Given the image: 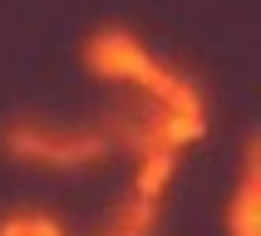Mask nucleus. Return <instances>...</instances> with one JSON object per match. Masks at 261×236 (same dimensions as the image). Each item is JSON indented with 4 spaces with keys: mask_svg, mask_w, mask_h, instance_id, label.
Wrapping results in <instances>:
<instances>
[{
    "mask_svg": "<svg viewBox=\"0 0 261 236\" xmlns=\"http://www.w3.org/2000/svg\"><path fill=\"white\" fill-rule=\"evenodd\" d=\"M84 64L94 74H103V79H118V84H138L143 94H153V99H168L177 88V79L182 74L168 69V64H158V59L143 49V40L138 35H128V29H99L94 40L84 44Z\"/></svg>",
    "mask_w": 261,
    "mask_h": 236,
    "instance_id": "1",
    "label": "nucleus"
},
{
    "mask_svg": "<svg viewBox=\"0 0 261 236\" xmlns=\"http://www.w3.org/2000/svg\"><path fill=\"white\" fill-rule=\"evenodd\" d=\"M5 148H10L20 162L55 167V172H69V167H84V162L103 158V138H99V133L55 138V133H44L40 123H10V128H5Z\"/></svg>",
    "mask_w": 261,
    "mask_h": 236,
    "instance_id": "2",
    "label": "nucleus"
},
{
    "mask_svg": "<svg viewBox=\"0 0 261 236\" xmlns=\"http://www.w3.org/2000/svg\"><path fill=\"white\" fill-rule=\"evenodd\" d=\"M232 231L256 236V143L247 148V172H242V187H237V202H232Z\"/></svg>",
    "mask_w": 261,
    "mask_h": 236,
    "instance_id": "4",
    "label": "nucleus"
},
{
    "mask_svg": "<svg viewBox=\"0 0 261 236\" xmlns=\"http://www.w3.org/2000/svg\"><path fill=\"white\" fill-rule=\"evenodd\" d=\"M173 167H177V158L168 148H143V167H138V182H133V202H128V212H123L114 236H148L153 231V217H158V202H163V192H168V182H173Z\"/></svg>",
    "mask_w": 261,
    "mask_h": 236,
    "instance_id": "3",
    "label": "nucleus"
},
{
    "mask_svg": "<svg viewBox=\"0 0 261 236\" xmlns=\"http://www.w3.org/2000/svg\"><path fill=\"white\" fill-rule=\"evenodd\" d=\"M0 236H25V221L10 217V221H0Z\"/></svg>",
    "mask_w": 261,
    "mask_h": 236,
    "instance_id": "6",
    "label": "nucleus"
},
{
    "mask_svg": "<svg viewBox=\"0 0 261 236\" xmlns=\"http://www.w3.org/2000/svg\"><path fill=\"white\" fill-rule=\"evenodd\" d=\"M20 221H25V236H64V226L49 217H20Z\"/></svg>",
    "mask_w": 261,
    "mask_h": 236,
    "instance_id": "5",
    "label": "nucleus"
}]
</instances>
